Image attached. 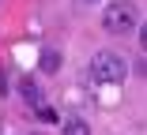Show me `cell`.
<instances>
[{"instance_id":"1","label":"cell","mask_w":147,"mask_h":135,"mask_svg":"<svg viewBox=\"0 0 147 135\" xmlns=\"http://www.w3.org/2000/svg\"><path fill=\"white\" fill-rule=\"evenodd\" d=\"M125 75H128V60L121 57V53L102 49V53L91 57V79H94L98 86H121Z\"/></svg>"},{"instance_id":"7","label":"cell","mask_w":147,"mask_h":135,"mask_svg":"<svg viewBox=\"0 0 147 135\" xmlns=\"http://www.w3.org/2000/svg\"><path fill=\"white\" fill-rule=\"evenodd\" d=\"M79 4H98V0H79Z\"/></svg>"},{"instance_id":"6","label":"cell","mask_w":147,"mask_h":135,"mask_svg":"<svg viewBox=\"0 0 147 135\" xmlns=\"http://www.w3.org/2000/svg\"><path fill=\"white\" fill-rule=\"evenodd\" d=\"M140 45H143V53H147V23L140 26Z\"/></svg>"},{"instance_id":"4","label":"cell","mask_w":147,"mask_h":135,"mask_svg":"<svg viewBox=\"0 0 147 135\" xmlns=\"http://www.w3.org/2000/svg\"><path fill=\"white\" fill-rule=\"evenodd\" d=\"M38 68L53 75L57 68H61V53H57V49H42V57H38Z\"/></svg>"},{"instance_id":"2","label":"cell","mask_w":147,"mask_h":135,"mask_svg":"<svg viewBox=\"0 0 147 135\" xmlns=\"http://www.w3.org/2000/svg\"><path fill=\"white\" fill-rule=\"evenodd\" d=\"M136 19H140V11H136L132 0H117V4H109L102 11V26L109 34H132L136 30Z\"/></svg>"},{"instance_id":"3","label":"cell","mask_w":147,"mask_h":135,"mask_svg":"<svg viewBox=\"0 0 147 135\" xmlns=\"http://www.w3.org/2000/svg\"><path fill=\"white\" fill-rule=\"evenodd\" d=\"M61 131H64V135H91V128H87V120H83V116H64Z\"/></svg>"},{"instance_id":"5","label":"cell","mask_w":147,"mask_h":135,"mask_svg":"<svg viewBox=\"0 0 147 135\" xmlns=\"http://www.w3.org/2000/svg\"><path fill=\"white\" fill-rule=\"evenodd\" d=\"M19 90H23V98L30 101V105H38V101H42V94H38V86H34V79H23Z\"/></svg>"}]
</instances>
